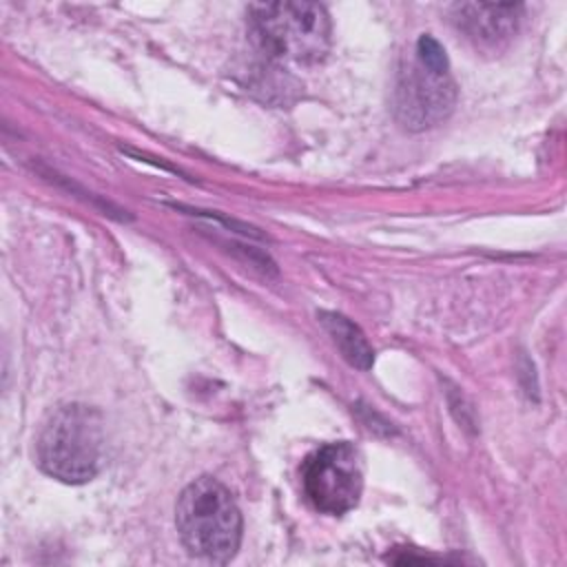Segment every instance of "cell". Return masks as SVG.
<instances>
[{"instance_id": "cell-1", "label": "cell", "mask_w": 567, "mask_h": 567, "mask_svg": "<svg viewBox=\"0 0 567 567\" xmlns=\"http://www.w3.org/2000/svg\"><path fill=\"white\" fill-rule=\"evenodd\" d=\"M456 104V84L443 47L432 35H421L396 69L392 109L410 131L441 124Z\"/></svg>"}, {"instance_id": "cell-2", "label": "cell", "mask_w": 567, "mask_h": 567, "mask_svg": "<svg viewBox=\"0 0 567 567\" xmlns=\"http://www.w3.org/2000/svg\"><path fill=\"white\" fill-rule=\"evenodd\" d=\"M184 547L199 558L228 563L241 543V514L230 492L215 478L202 476L184 487L175 507Z\"/></svg>"}, {"instance_id": "cell-3", "label": "cell", "mask_w": 567, "mask_h": 567, "mask_svg": "<svg viewBox=\"0 0 567 567\" xmlns=\"http://www.w3.org/2000/svg\"><path fill=\"white\" fill-rule=\"evenodd\" d=\"M104 425L97 410L69 403L53 412L38 439L40 467L64 483H86L102 465Z\"/></svg>"}, {"instance_id": "cell-4", "label": "cell", "mask_w": 567, "mask_h": 567, "mask_svg": "<svg viewBox=\"0 0 567 567\" xmlns=\"http://www.w3.org/2000/svg\"><path fill=\"white\" fill-rule=\"evenodd\" d=\"M248 24L259 49L279 60L315 64L330 47V18L317 2L250 4Z\"/></svg>"}, {"instance_id": "cell-5", "label": "cell", "mask_w": 567, "mask_h": 567, "mask_svg": "<svg viewBox=\"0 0 567 567\" xmlns=\"http://www.w3.org/2000/svg\"><path fill=\"white\" fill-rule=\"evenodd\" d=\"M301 485L310 505L323 514H346L363 492V465L354 445L328 443L315 450L301 467Z\"/></svg>"}, {"instance_id": "cell-6", "label": "cell", "mask_w": 567, "mask_h": 567, "mask_svg": "<svg viewBox=\"0 0 567 567\" xmlns=\"http://www.w3.org/2000/svg\"><path fill=\"white\" fill-rule=\"evenodd\" d=\"M450 18L476 49L498 51L518 31L523 4L514 2H458L450 9Z\"/></svg>"}, {"instance_id": "cell-7", "label": "cell", "mask_w": 567, "mask_h": 567, "mask_svg": "<svg viewBox=\"0 0 567 567\" xmlns=\"http://www.w3.org/2000/svg\"><path fill=\"white\" fill-rule=\"evenodd\" d=\"M319 321L323 323V328L330 332L332 341L337 343V348L341 350V354L346 357V361L354 368L368 370L374 361V352L370 348V343L365 341L363 332L348 321L346 317L337 315V312H321Z\"/></svg>"}]
</instances>
